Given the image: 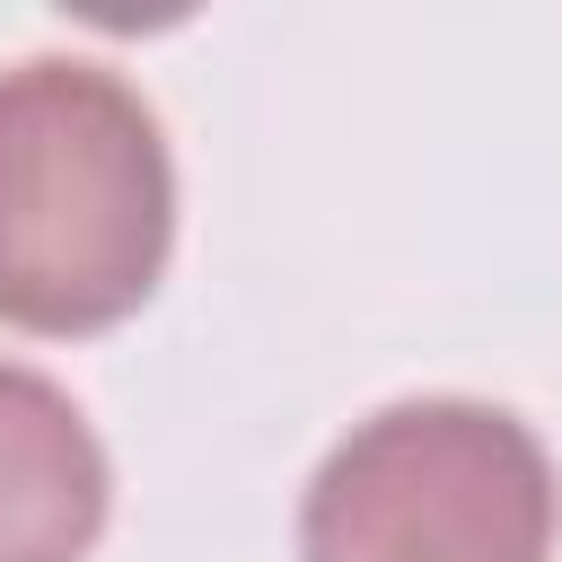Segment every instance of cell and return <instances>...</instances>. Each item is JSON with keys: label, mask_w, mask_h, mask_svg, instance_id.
Returning <instances> with one entry per match:
<instances>
[{"label": "cell", "mask_w": 562, "mask_h": 562, "mask_svg": "<svg viewBox=\"0 0 562 562\" xmlns=\"http://www.w3.org/2000/svg\"><path fill=\"white\" fill-rule=\"evenodd\" d=\"M176 237V167L149 97L105 61L0 70V316L97 334L132 316Z\"/></svg>", "instance_id": "6da1fadb"}, {"label": "cell", "mask_w": 562, "mask_h": 562, "mask_svg": "<svg viewBox=\"0 0 562 562\" xmlns=\"http://www.w3.org/2000/svg\"><path fill=\"white\" fill-rule=\"evenodd\" d=\"M562 483L544 439L474 395L369 413L299 501V562H544Z\"/></svg>", "instance_id": "7a4b0ae2"}, {"label": "cell", "mask_w": 562, "mask_h": 562, "mask_svg": "<svg viewBox=\"0 0 562 562\" xmlns=\"http://www.w3.org/2000/svg\"><path fill=\"white\" fill-rule=\"evenodd\" d=\"M105 527V448L88 413L0 360V562H88Z\"/></svg>", "instance_id": "3957f363"}]
</instances>
